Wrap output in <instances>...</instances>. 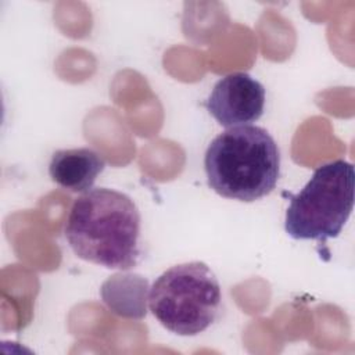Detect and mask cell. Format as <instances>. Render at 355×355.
<instances>
[{"instance_id":"cell-1","label":"cell","mask_w":355,"mask_h":355,"mask_svg":"<svg viewBox=\"0 0 355 355\" xmlns=\"http://www.w3.org/2000/svg\"><path fill=\"white\" fill-rule=\"evenodd\" d=\"M140 226V212L129 196L97 187L73 201L64 233L78 258L107 269L128 270L141 258Z\"/></svg>"},{"instance_id":"cell-2","label":"cell","mask_w":355,"mask_h":355,"mask_svg":"<svg viewBox=\"0 0 355 355\" xmlns=\"http://www.w3.org/2000/svg\"><path fill=\"white\" fill-rule=\"evenodd\" d=\"M208 186L220 197L257 201L273 191L280 176V150L272 135L255 125L229 128L204 155Z\"/></svg>"},{"instance_id":"cell-3","label":"cell","mask_w":355,"mask_h":355,"mask_svg":"<svg viewBox=\"0 0 355 355\" xmlns=\"http://www.w3.org/2000/svg\"><path fill=\"white\" fill-rule=\"evenodd\" d=\"M222 302L220 284L200 261L175 265L161 273L148 291L155 319L178 336H197L216 319Z\"/></svg>"},{"instance_id":"cell-4","label":"cell","mask_w":355,"mask_h":355,"mask_svg":"<svg viewBox=\"0 0 355 355\" xmlns=\"http://www.w3.org/2000/svg\"><path fill=\"white\" fill-rule=\"evenodd\" d=\"M355 169L344 159L323 164L315 169L309 182L290 196L284 230L294 240L337 237L354 208Z\"/></svg>"},{"instance_id":"cell-5","label":"cell","mask_w":355,"mask_h":355,"mask_svg":"<svg viewBox=\"0 0 355 355\" xmlns=\"http://www.w3.org/2000/svg\"><path fill=\"white\" fill-rule=\"evenodd\" d=\"M265 100L266 92L259 80L245 72H233L215 83L205 107L220 126L229 129L258 121Z\"/></svg>"},{"instance_id":"cell-6","label":"cell","mask_w":355,"mask_h":355,"mask_svg":"<svg viewBox=\"0 0 355 355\" xmlns=\"http://www.w3.org/2000/svg\"><path fill=\"white\" fill-rule=\"evenodd\" d=\"M104 168L105 161L96 150L89 147L67 148L53 153L49 175L60 187L72 193H85L92 189Z\"/></svg>"},{"instance_id":"cell-7","label":"cell","mask_w":355,"mask_h":355,"mask_svg":"<svg viewBox=\"0 0 355 355\" xmlns=\"http://www.w3.org/2000/svg\"><path fill=\"white\" fill-rule=\"evenodd\" d=\"M147 288V280L140 275L116 273L104 282L101 297L114 313L140 319L146 315Z\"/></svg>"}]
</instances>
